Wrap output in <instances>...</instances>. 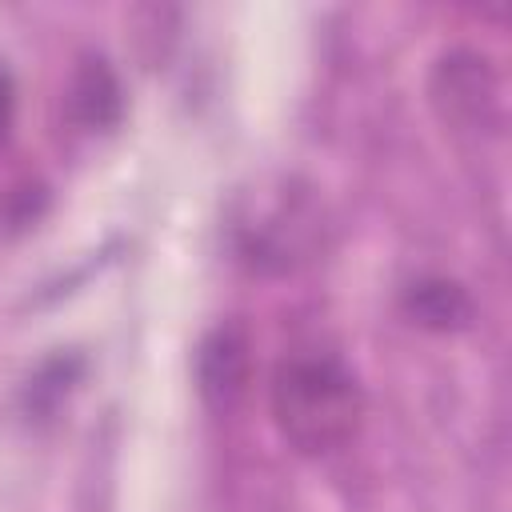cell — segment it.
Wrapping results in <instances>:
<instances>
[{"label": "cell", "instance_id": "1", "mask_svg": "<svg viewBox=\"0 0 512 512\" xmlns=\"http://www.w3.org/2000/svg\"><path fill=\"white\" fill-rule=\"evenodd\" d=\"M364 396L352 368L336 352L300 348L276 364L272 416L280 436L304 456H328L344 448L360 424Z\"/></svg>", "mask_w": 512, "mask_h": 512}, {"label": "cell", "instance_id": "2", "mask_svg": "<svg viewBox=\"0 0 512 512\" xmlns=\"http://www.w3.org/2000/svg\"><path fill=\"white\" fill-rule=\"evenodd\" d=\"M432 104L456 132H500L504 128V84L496 68L468 48L440 56L432 72Z\"/></svg>", "mask_w": 512, "mask_h": 512}, {"label": "cell", "instance_id": "3", "mask_svg": "<svg viewBox=\"0 0 512 512\" xmlns=\"http://www.w3.org/2000/svg\"><path fill=\"white\" fill-rule=\"evenodd\" d=\"M248 368H252L248 336L240 328H232V324H220V328H212L200 340V352H196V388H200V396L212 408H228L244 392Z\"/></svg>", "mask_w": 512, "mask_h": 512}, {"label": "cell", "instance_id": "4", "mask_svg": "<svg viewBox=\"0 0 512 512\" xmlns=\"http://www.w3.org/2000/svg\"><path fill=\"white\" fill-rule=\"evenodd\" d=\"M68 112L76 124H84L92 132H104L120 120L124 92H120V80L108 68V60H100V56L80 60V68L72 72V84H68Z\"/></svg>", "mask_w": 512, "mask_h": 512}, {"label": "cell", "instance_id": "5", "mask_svg": "<svg viewBox=\"0 0 512 512\" xmlns=\"http://www.w3.org/2000/svg\"><path fill=\"white\" fill-rule=\"evenodd\" d=\"M404 312L412 324L428 328V332H460L472 324V296L456 284V280H444V276H424V280H412L400 296Z\"/></svg>", "mask_w": 512, "mask_h": 512}, {"label": "cell", "instance_id": "6", "mask_svg": "<svg viewBox=\"0 0 512 512\" xmlns=\"http://www.w3.org/2000/svg\"><path fill=\"white\" fill-rule=\"evenodd\" d=\"M12 116H16V84H12L8 68H0V144L12 132Z\"/></svg>", "mask_w": 512, "mask_h": 512}]
</instances>
